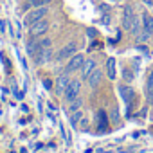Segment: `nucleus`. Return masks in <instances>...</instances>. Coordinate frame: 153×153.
I'll use <instances>...</instances> for the list:
<instances>
[{
  "mask_svg": "<svg viewBox=\"0 0 153 153\" xmlns=\"http://www.w3.org/2000/svg\"><path fill=\"white\" fill-rule=\"evenodd\" d=\"M49 11H51V7H49V6H38V7L29 9V11L25 13V16H24V25H25V27H31V25H33V24H36L38 20L47 18Z\"/></svg>",
  "mask_w": 153,
  "mask_h": 153,
  "instance_id": "obj_1",
  "label": "nucleus"
},
{
  "mask_svg": "<svg viewBox=\"0 0 153 153\" xmlns=\"http://www.w3.org/2000/svg\"><path fill=\"white\" fill-rule=\"evenodd\" d=\"M85 54L83 52H76L72 58H68L67 59V65H65V70L63 72H67V74H74V72H78V70H81V67H83V63H85Z\"/></svg>",
  "mask_w": 153,
  "mask_h": 153,
  "instance_id": "obj_2",
  "label": "nucleus"
},
{
  "mask_svg": "<svg viewBox=\"0 0 153 153\" xmlns=\"http://www.w3.org/2000/svg\"><path fill=\"white\" fill-rule=\"evenodd\" d=\"M79 92H81V81L79 79H70V85H68V88L65 90V94H63V99H65V103H72V101H76L79 97Z\"/></svg>",
  "mask_w": 153,
  "mask_h": 153,
  "instance_id": "obj_3",
  "label": "nucleus"
},
{
  "mask_svg": "<svg viewBox=\"0 0 153 153\" xmlns=\"http://www.w3.org/2000/svg\"><path fill=\"white\" fill-rule=\"evenodd\" d=\"M70 74H67V72H61L58 78H56V81H54V92H56V96L58 97H63V94H65V90L68 88V85H70Z\"/></svg>",
  "mask_w": 153,
  "mask_h": 153,
  "instance_id": "obj_4",
  "label": "nucleus"
},
{
  "mask_svg": "<svg viewBox=\"0 0 153 153\" xmlns=\"http://www.w3.org/2000/svg\"><path fill=\"white\" fill-rule=\"evenodd\" d=\"M137 16V13H135V9H133V6L131 4H126L124 7H123V18H121V25H123V29L124 31H128L130 33V29H131V24H133V18Z\"/></svg>",
  "mask_w": 153,
  "mask_h": 153,
  "instance_id": "obj_5",
  "label": "nucleus"
},
{
  "mask_svg": "<svg viewBox=\"0 0 153 153\" xmlns=\"http://www.w3.org/2000/svg\"><path fill=\"white\" fill-rule=\"evenodd\" d=\"M49 27H51V22H49L47 18H42V20H38L36 24H33V25L29 27V36L40 38V36H43V34L49 31Z\"/></svg>",
  "mask_w": 153,
  "mask_h": 153,
  "instance_id": "obj_6",
  "label": "nucleus"
},
{
  "mask_svg": "<svg viewBox=\"0 0 153 153\" xmlns=\"http://www.w3.org/2000/svg\"><path fill=\"white\" fill-rule=\"evenodd\" d=\"M76 52H79L78 43H76V42H68L65 47H61V49L58 51V54H56V61H65V59L72 58Z\"/></svg>",
  "mask_w": 153,
  "mask_h": 153,
  "instance_id": "obj_7",
  "label": "nucleus"
},
{
  "mask_svg": "<svg viewBox=\"0 0 153 153\" xmlns=\"http://www.w3.org/2000/svg\"><path fill=\"white\" fill-rule=\"evenodd\" d=\"M119 92H121V96H123V101H124L126 106L130 108V106H131V101H133V97H135V90L130 87V83H124V85H119Z\"/></svg>",
  "mask_w": 153,
  "mask_h": 153,
  "instance_id": "obj_8",
  "label": "nucleus"
},
{
  "mask_svg": "<svg viewBox=\"0 0 153 153\" xmlns=\"http://www.w3.org/2000/svg\"><path fill=\"white\" fill-rule=\"evenodd\" d=\"M96 67H97V63H96L94 58H87V59H85V63H83V67H81V79H83V81L88 79V76L94 72Z\"/></svg>",
  "mask_w": 153,
  "mask_h": 153,
  "instance_id": "obj_9",
  "label": "nucleus"
},
{
  "mask_svg": "<svg viewBox=\"0 0 153 153\" xmlns=\"http://www.w3.org/2000/svg\"><path fill=\"white\" fill-rule=\"evenodd\" d=\"M52 47H47V49H40L38 52H36V56H34V61L38 63V65H43V63H47V61H51L52 59Z\"/></svg>",
  "mask_w": 153,
  "mask_h": 153,
  "instance_id": "obj_10",
  "label": "nucleus"
},
{
  "mask_svg": "<svg viewBox=\"0 0 153 153\" xmlns=\"http://www.w3.org/2000/svg\"><path fill=\"white\" fill-rule=\"evenodd\" d=\"M101 79H103V72H101V68H94V72L88 76V79H87V83H88V87L90 88H97L99 85H101Z\"/></svg>",
  "mask_w": 153,
  "mask_h": 153,
  "instance_id": "obj_11",
  "label": "nucleus"
},
{
  "mask_svg": "<svg viewBox=\"0 0 153 153\" xmlns=\"http://www.w3.org/2000/svg\"><path fill=\"white\" fill-rule=\"evenodd\" d=\"M25 51H27V56H31V58H34L36 56V52L40 51V45H38V38H29L27 42H25Z\"/></svg>",
  "mask_w": 153,
  "mask_h": 153,
  "instance_id": "obj_12",
  "label": "nucleus"
},
{
  "mask_svg": "<svg viewBox=\"0 0 153 153\" xmlns=\"http://www.w3.org/2000/svg\"><path fill=\"white\" fill-rule=\"evenodd\" d=\"M140 20H142V29L153 34V16H151V13H148V11H142V15H140Z\"/></svg>",
  "mask_w": 153,
  "mask_h": 153,
  "instance_id": "obj_13",
  "label": "nucleus"
},
{
  "mask_svg": "<svg viewBox=\"0 0 153 153\" xmlns=\"http://www.w3.org/2000/svg\"><path fill=\"white\" fill-rule=\"evenodd\" d=\"M106 74H108V79H115V58H108L106 59Z\"/></svg>",
  "mask_w": 153,
  "mask_h": 153,
  "instance_id": "obj_14",
  "label": "nucleus"
},
{
  "mask_svg": "<svg viewBox=\"0 0 153 153\" xmlns=\"http://www.w3.org/2000/svg\"><path fill=\"white\" fill-rule=\"evenodd\" d=\"M97 123H99V131H105L106 126H108V117H106V112L105 110H99L97 112Z\"/></svg>",
  "mask_w": 153,
  "mask_h": 153,
  "instance_id": "obj_15",
  "label": "nucleus"
},
{
  "mask_svg": "<svg viewBox=\"0 0 153 153\" xmlns=\"http://www.w3.org/2000/svg\"><path fill=\"white\" fill-rule=\"evenodd\" d=\"M140 31H142V20H140V16L137 15V16L133 18V24H131V29H130V33H131V36H137Z\"/></svg>",
  "mask_w": 153,
  "mask_h": 153,
  "instance_id": "obj_16",
  "label": "nucleus"
},
{
  "mask_svg": "<svg viewBox=\"0 0 153 153\" xmlns=\"http://www.w3.org/2000/svg\"><path fill=\"white\" fill-rule=\"evenodd\" d=\"M146 90H148V101H153V70L148 74V79H146Z\"/></svg>",
  "mask_w": 153,
  "mask_h": 153,
  "instance_id": "obj_17",
  "label": "nucleus"
},
{
  "mask_svg": "<svg viewBox=\"0 0 153 153\" xmlns=\"http://www.w3.org/2000/svg\"><path fill=\"white\" fill-rule=\"evenodd\" d=\"M83 119V110H76V112H72L70 114V124H72V128H78V123Z\"/></svg>",
  "mask_w": 153,
  "mask_h": 153,
  "instance_id": "obj_18",
  "label": "nucleus"
},
{
  "mask_svg": "<svg viewBox=\"0 0 153 153\" xmlns=\"http://www.w3.org/2000/svg\"><path fill=\"white\" fill-rule=\"evenodd\" d=\"M133 79H135V72L131 68H128V67H123V81L124 83H131Z\"/></svg>",
  "mask_w": 153,
  "mask_h": 153,
  "instance_id": "obj_19",
  "label": "nucleus"
},
{
  "mask_svg": "<svg viewBox=\"0 0 153 153\" xmlns=\"http://www.w3.org/2000/svg\"><path fill=\"white\" fill-rule=\"evenodd\" d=\"M149 38H151V33H148V31H144V29L135 36L137 43H148V42H149Z\"/></svg>",
  "mask_w": 153,
  "mask_h": 153,
  "instance_id": "obj_20",
  "label": "nucleus"
},
{
  "mask_svg": "<svg viewBox=\"0 0 153 153\" xmlns=\"http://www.w3.org/2000/svg\"><path fill=\"white\" fill-rule=\"evenodd\" d=\"M81 106H83V99H81V97H78L76 101H72V103H70V110H68V112L72 114V112H76V110H81Z\"/></svg>",
  "mask_w": 153,
  "mask_h": 153,
  "instance_id": "obj_21",
  "label": "nucleus"
},
{
  "mask_svg": "<svg viewBox=\"0 0 153 153\" xmlns=\"http://www.w3.org/2000/svg\"><path fill=\"white\" fill-rule=\"evenodd\" d=\"M38 45H40V49L52 47V40H51V38H40V40H38Z\"/></svg>",
  "mask_w": 153,
  "mask_h": 153,
  "instance_id": "obj_22",
  "label": "nucleus"
},
{
  "mask_svg": "<svg viewBox=\"0 0 153 153\" xmlns=\"http://www.w3.org/2000/svg\"><path fill=\"white\" fill-rule=\"evenodd\" d=\"M42 83H43V88H45V90H49V92H51V90H54V81H51L49 78H43V79H42Z\"/></svg>",
  "mask_w": 153,
  "mask_h": 153,
  "instance_id": "obj_23",
  "label": "nucleus"
},
{
  "mask_svg": "<svg viewBox=\"0 0 153 153\" xmlns=\"http://www.w3.org/2000/svg\"><path fill=\"white\" fill-rule=\"evenodd\" d=\"M135 49H137V52H142V54H148V52H149V51H148V47H146L144 43H139Z\"/></svg>",
  "mask_w": 153,
  "mask_h": 153,
  "instance_id": "obj_24",
  "label": "nucleus"
},
{
  "mask_svg": "<svg viewBox=\"0 0 153 153\" xmlns=\"http://www.w3.org/2000/svg\"><path fill=\"white\" fill-rule=\"evenodd\" d=\"M142 2H144L148 7H153V0H142Z\"/></svg>",
  "mask_w": 153,
  "mask_h": 153,
  "instance_id": "obj_25",
  "label": "nucleus"
},
{
  "mask_svg": "<svg viewBox=\"0 0 153 153\" xmlns=\"http://www.w3.org/2000/svg\"><path fill=\"white\" fill-rule=\"evenodd\" d=\"M81 124H83V130H87V128H88V121H87V119H83V121H81Z\"/></svg>",
  "mask_w": 153,
  "mask_h": 153,
  "instance_id": "obj_26",
  "label": "nucleus"
},
{
  "mask_svg": "<svg viewBox=\"0 0 153 153\" xmlns=\"http://www.w3.org/2000/svg\"><path fill=\"white\" fill-rule=\"evenodd\" d=\"M87 33H88V36H96V31H94V29H88Z\"/></svg>",
  "mask_w": 153,
  "mask_h": 153,
  "instance_id": "obj_27",
  "label": "nucleus"
}]
</instances>
